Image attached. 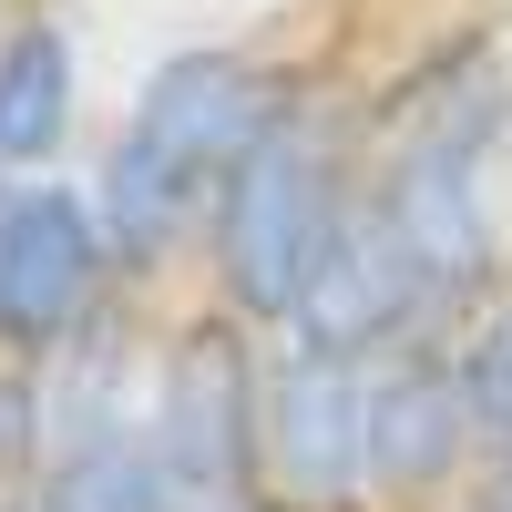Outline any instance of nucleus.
Instances as JSON below:
<instances>
[{
  "label": "nucleus",
  "instance_id": "f257e3e1",
  "mask_svg": "<svg viewBox=\"0 0 512 512\" xmlns=\"http://www.w3.org/2000/svg\"><path fill=\"white\" fill-rule=\"evenodd\" d=\"M297 103H308V82L267 52H246V41H185L134 82V103H123L113 144L93 164V205H103L123 287H144L185 246H205L216 195L256 164V144Z\"/></svg>",
  "mask_w": 512,
  "mask_h": 512
},
{
  "label": "nucleus",
  "instance_id": "f03ea898",
  "mask_svg": "<svg viewBox=\"0 0 512 512\" xmlns=\"http://www.w3.org/2000/svg\"><path fill=\"white\" fill-rule=\"evenodd\" d=\"M349 216H359V103L308 93L256 144V164L216 195V216H205V287H216V308L246 318L256 338H287Z\"/></svg>",
  "mask_w": 512,
  "mask_h": 512
},
{
  "label": "nucleus",
  "instance_id": "7ed1b4c3",
  "mask_svg": "<svg viewBox=\"0 0 512 512\" xmlns=\"http://www.w3.org/2000/svg\"><path fill=\"white\" fill-rule=\"evenodd\" d=\"M256 410H267V338L226 308H195L154 349L144 451L164 492H267L256 482Z\"/></svg>",
  "mask_w": 512,
  "mask_h": 512
},
{
  "label": "nucleus",
  "instance_id": "20e7f679",
  "mask_svg": "<svg viewBox=\"0 0 512 512\" xmlns=\"http://www.w3.org/2000/svg\"><path fill=\"white\" fill-rule=\"evenodd\" d=\"M113 297H134L113 267L93 185H0V359H52Z\"/></svg>",
  "mask_w": 512,
  "mask_h": 512
},
{
  "label": "nucleus",
  "instance_id": "39448f33",
  "mask_svg": "<svg viewBox=\"0 0 512 512\" xmlns=\"http://www.w3.org/2000/svg\"><path fill=\"white\" fill-rule=\"evenodd\" d=\"M256 482L277 512H379L369 482V369L267 338V410H256Z\"/></svg>",
  "mask_w": 512,
  "mask_h": 512
},
{
  "label": "nucleus",
  "instance_id": "423d86ee",
  "mask_svg": "<svg viewBox=\"0 0 512 512\" xmlns=\"http://www.w3.org/2000/svg\"><path fill=\"white\" fill-rule=\"evenodd\" d=\"M482 472V431L461 400V349H400L369 369V482L379 512L441 502Z\"/></svg>",
  "mask_w": 512,
  "mask_h": 512
},
{
  "label": "nucleus",
  "instance_id": "0eeeda50",
  "mask_svg": "<svg viewBox=\"0 0 512 512\" xmlns=\"http://www.w3.org/2000/svg\"><path fill=\"white\" fill-rule=\"evenodd\" d=\"M82 123V41L62 11H21L0 31V185H41Z\"/></svg>",
  "mask_w": 512,
  "mask_h": 512
},
{
  "label": "nucleus",
  "instance_id": "6e6552de",
  "mask_svg": "<svg viewBox=\"0 0 512 512\" xmlns=\"http://www.w3.org/2000/svg\"><path fill=\"white\" fill-rule=\"evenodd\" d=\"M0 512H164V482H154V451L123 441V451H72L52 472H31L21 492H0Z\"/></svg>",
  "mask_w": 512,
  "mask_h": 512
},
{
  "label": "nucleus",
  "instance_id": "1a4fd4ad",
  "mask_svg": "<svg viewBox=\"0 0 512 512\" xmlns=\"http://www.w3.org/2000/svg\"><path fill=\"white\" fill-rule=\"evenodd\" d=\"M41 461H52V431H41V359H0V492H21Z\"/></svg>",
  "mask_w": 512,
  "mask_h": 512
},
{
  "label": "nucleus",
  "instance_id": "9d476101",
  "mask_svg": "<svg viewBox=\"0 0 512 512\" xmlns=\"http://www.w3.org/2000/svg\"><path fill=\"white\" fill-rule=\"evenodd\" d=\"M461 512H512V451H502V461H482V472L461 482Z\"/></svg>",
  "mask_w": 512,
  "mask_h": 512
},
{
  "label": "nucleus",
  "instance_id": "9b49d317",
  "mask_svg": "<svg viewBox=\"0 0 512 512\" xmlns=\"http://www.w3.org/2000/svg\"><path fill=\"white\" fill-rule=\"evenodd\" d=\"M164 512H277L267 492H164Z\"/></svg>",
  "mask_w": 512,
  "mask_h": 512
},
{
  "label": "nucleus",
  "instance_id": "f8f14e48",
  "mask_svg": "<svg viewBox=\"0 0 512 512\" xmlns=\"http://www.w3.org/2000/svg\"><path fill=\"white\" fill-rule=\"evenodd\" d=\"M502 308H512V297H502Z\"/></svg>",
  "mask_w": 512,
  "mask_h": 512
}]
</instances>
